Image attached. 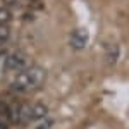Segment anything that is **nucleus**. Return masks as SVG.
<instances>
[{
  "label": "nucleus",
  "mask_w": 129,
  "mask_h": 129,
  "mask_svg": "<svg viewBox=\"0 0 129 129\" xmlns=\"http://www.w3.org/2000/svg\"><path fill=\"white\" fill-rule=\"evenodd\" d=\"M47 79V72L40 66H31L26 71H22L19 74H16L10 81V88L17 93H29L36 91L45 84Z\"/></svg>",
  "instance_id": "obj_1"
},
{
  "label": "nucleus",
  "mask_w": 129,
  "mask_h": 129,
  "mask_svg": "<svg viewBox=\"0 0 129 129\" xmlns=\"http://www.w3.org/2000/svg\"><path fill=\"white\" fill-rule=\"evenodd\" d=\"M26 69H28V59H26L24 53L12 52V53L7 55V59H5V71L19 74V72H22V71H26Z\"/></svg>",
  "instance_id": "obj_2"
},
{
  "label": "nucleus",
  "mask_w": 129,
  "mask_h": 129,
  "mask_svg": "<svg viewBox=\"0 0 129 129\" xmlns=\"http://www.w3.org/2000/svg\"><path fill=\"white\" fill-rule=\"evenodd\" d=\"M88 43V31L84 28H78L71 33V38H69V45L72 50H83Z\"/></svg>",
  "instance_id": "obj_3"
},
{
  "label": "nucleus",
  "mask_w": 129,
  "mask_h": 129,
  "mask_svg": "<svg viewBox=\"0 0 129 129\" xmlns=\"http://www.w3.org/2000/svg\"><path fill=\"white\" fill-rule=\"evenodd\" d=\"M105 57H107V62H109L110 66H115V64H117V60H119V57H120V47H119V45H115V43L107 45Z\"/></svg>",
  "instance_id": "obj_4"
},
{
  "label": "nucleus",
  "mask_w": 129,
  "mask_h": 129,
  "mask_svg": "<svg viewBox=\"0 0 129 129\" xmlns=\"http://www.w3.org/2000/svg\"><path fill=\"white\" fill-rule=\"evenodd\" d=\"M31 110H33V122H36V120H40V119H43V117H47V114H48L47 105H45V103H41V102L31 103Z\"/></svg>",
  "instance_id": "obj_5"
},
{
  "label": "nucleus",
  "mask_w": 129,
  "mask_h": 129,
  "mask_svg": "<svg viewBox=\"0 0 129 129\" xmlns=\"http://www.w3.org/2000/svg\"><path fill=\"white\" fill-rule=\"evenodd\" d=\"M52 126H53V119L47 115V117H43V119L36 120V122H35V126H33L31 129H50Z\"/></svg>",
  "instance_id": "obj_6"
},
{
  "label": "nucleus",
  "mask_w": 129,
  "mask_h": 129,
  "mask_svg": "<svg viewBox=\"0 0 129 129\" xmlns=\"http://www.w3.org/2000/svg\"><path fill=\"white\" fill-rule=\"evenodd\" d=\"M10 17H12V14H10L9 7H0V24H9Z\"/></svg>",
  "instance_id": "obj_7"
},
{
  "label": "nucleus",
  "mask_w": 129,
  "mask_h": 129,
  "mask_svg": "<svg viewBox=\"0 0 129 129\" xmlns=\"http://www.w3.org/2000/svg\"><path fill=\"white\" fill-rule=\"evenodd\" d=\"M10 36L9 24H0V41H7Z\"/></svg>",
  "instance_id": "obj_8"
},
{
  "label": "nucleus",
  "mask_w": 129,
  "mask_h": 129,
  "mask_svg": "<svg viewBox=\"0 0 129 129\" xmlns=\"http://www.w3.org/2000/svg\"><path fill=\"white\" fill-rule=\"evenodd\" d=\"M2 2H4V7H12L17 4V0H2Z\"/></svg>",
  "instance_id": "obj_9"
}]
</instances>
